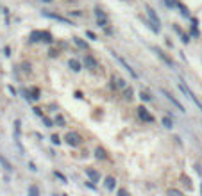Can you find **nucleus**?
<instances>
[{
  "mask_svg": "<svg viewBox=\"0 0 202 196\" xmlns=\"http://www.w3.org/2000/svg\"><path fill=\"white\" fill-rule=\"evenodd\" d=\"M55 176H57L59 180H63V182H66V176H64L63 173H59V171H55Z\"/></svg>",
  "mask_w": 202,
  "mask_h": 196,
  "instance_id": "obj_19",
  "label": "nucleus"
},
{
  "mask_svg": "<svg viewBox=\"0 0 202 196\" xmlns=\"http://www.w3.org/2000/svg\"><path fill=\"white\" fill-rule=\"evenodd\" d=\"M86 36H88L90 39H97V38H95V34H93V32H90V31L86 32Z\"/></svg>",
  "mask_w": 202,
  "mask_h": 196,
  "instance_id": "obj_21",
  "label": "nucleus"
},
{
  "mask_svg": "<svg viewBox=\"0 0 202 196\" xmlns=\"http://www.w3.org/2000/svg\"><path fill=\"white\" fill-rule=\"evenodd\" d=\"M29 193H31V194H38V193H40V191H38V189H36V187H31V189H29Z\"/></svg>",
  "mask_w": 202,
  "mask_h": 196,
  "instance_id": "obj_23",
  "label": "nucleus"
},
{
  "mask_svg": "<svg viewBox=\"0 0 202 196\" xmlns=\"http://www.w3.org/2000/svg\"><path fill=\"white\" fill-rule=\"evenodd\" d=\"M45 2H52V0H45Z\"/></svg>",
  "mask_w": 202,
  "mask_h": 196,
  "instance_id": "obj_26",
  "label": "nucleus"
},
{
  "mask_svg": "<svg viewBox=\"0 0 202 196\" xmlns=\"http://www.w3.org/2000/svg\"><path fill=\"white\" fill-rule=\"evenodd\" d=\"M179 89H181L182 93L186 94V96H188V98H190V100H192V102L195 103V105H197V107H200V109H202V102L199 100V98H197V96H195V93H193L192 89H190V87H188L186 84L182 82V80L179 82Z\"/></svg>",
  "mask_w": 202,
  "mask_h": 196,
  "instance_id": "obj_1",
  "label": "nucleus"
},
{
  "mask_svg": "<svg viewBox=\"0 0 202 196\" xmlns=\"http://www.w3.org/2000/svg\"><path fill=\"white\" fill-rule=\"evenodd\" d=\"M84 64H86V68H91V70H95L97 66H98L97 61L91 57V55H86V57H84Z\"/></svg>",
  "mask_w": 202,
  "mask_h": 196,
  "instance_id": "obj_10",
  "label": "nucleus"
},
{
  "mask_svg": "<svg viewBox=\"0 0 202 196\" xmlns=\"http://www.w3.org/2000/svg\"><path fill=\"white\" fill-rule=\"evenodd\" d=\"M68 66H70V68H72L74 72H79V70H81V64H79V61H75V59H70Z\"/></svg>",
  "mask_w": 202,
  "mask_h": 196,
  "instance_id": "obj_13",
  "label": "nucleus"
},
{
  "mask_svg": "<svg viewBox=\"0 0 202 196\" xmlns=\"http://www.w3.org/2000/svg\"><path fill=\"white\" fill-rule=\"evenodd\" d=\"M95 14H97V18H98V20H106V14H104V11L95 9Z\"/></svg>",
  "mask_w": 202,
  "mask_h": 196,
  "instance_id": "obj_17",
  "label": "nucleus"
},
{
  "mask_svg": "<svg viewBox=\"0 0 202 196\" xmlns=\"http://www.w3.org/2000/svg\"><path fill=\"white\" fill-rule=\"evenodd\" d=\"M200 191H202V186H200Z\"/></svg>",
  "mask_w": 202,
  "mask_h": 196,
  "instance_id": "obj_27",
  "label": "nucleus"
},
{
  "mask_svg": "<svg viewBox=\"0 0 202 196\" xmlns=\"http://www.w3.org/2000/svg\"><path fill=\"white\" fill-rule=\"evenodd\" d=\"M115 186H116V180H115L113 176H107V178H106V187L109 189V191H113Z\"/></svg>",
  "mask_w": 202,
  "mask_h": 196,
  "instance_id": "obj_12",
  "label": "nucleus"
},
{
  "mask_svg": "<svg viewBox=\"0 0 202 196\" xmlns=\"http://www.w3.org/2000/svg\"><path fill=\"white\" fill-rule=\"evenodd\" d=\"M41 118H43V121H45V125H47V127H52V121H50L47 116H41Z\"/></svg>",
  "mask_w": 202,
  "mask_h": 196,
  "instance_id": "obj_20",
  "label": "nucleus"
},
{
  "mask_svg": "<svg viewBox=\"0 0 202 196\" xmlns=\"http://www.w3.org/2000/svg\"><path fill=\"white\" fill-rule=\"evenodd\" d=\"M52 143L54 145H59V137L57 135H52Z\"/></svg>",
  "mask_w": 202,
  "mask_h": 196,
  "instance_id": "obj_22",
  "label": "nucleus"
},
{
  "mask_svg": "<svg viewBox=\"0 0 202 196\" xmlns=\"http://www.w3.org/2000/svg\"><path fill=\"white\" fill-rule=\"evenodd\" d=\"M55 121H57V123H59V127H63V123H64V121H63V118H61V116H59V118H57V120H55Z\"/></svg>",
  "mask_w": 202,
  "mask_h": 196,
  "instance_id": "obj_25",
  "label": "nucleus"
},
{
  "mask_svg": "<svg viewBox=\"0 0 202 196\" xmlns=\"http://www.w3.org/2000/svg\"><path fill=\"white\" fill-rule=\"evenodd\" d=\"M161 93H163V96H166V100H170V102L173 103V105H175V107H177V109H179L181 113H184V111H186V109L182 107V103L179 102V100H177V98H175V96H173L172 93H168L166 89H161Z\"/></svg>",
  "mask_w": 202,
  "mask_h": 196,
  "instance_id": "obj_4",
  "label": "nucleus"
},
{
  "mask_svg": "<svg viewBox=\"0 0 202 196\" xmlns=\"http://www.w3.org/2000/svg\"><path fill=\"white\" fill-rule=\"evenodd\" d=\"M145 9H147V14H149V16H150V20H152V23L159 27V25H161V20H159V16L156 14V11L152 9L150 6H145Z\"/></svg>",
  "mask_w": 202,
  "mask_h": 196,
  "instance_id": "obj_7",
  "label": "nucleus"
},
{
  "mask_svg": "<svg viewBox=\"0 0 202 196\" xmlns=\"http://www.w3.org/2000/svg\"><path fill=\"white\" fill-rule=\"evenodd\" d=\"M139 96H141V100H145V102H150V100H152V98H150V94L149 93H143V91L139 93Z\"/></svg>",
  "mask_w": 202,
  "mask_h": 196,
  "instance_id": "obj_18",
  "label": "nucleus"
},
{
  "mask_svg": "<svg viewBox=\"0 0 202 196\" xmlns=\"http://www.w3.org/2000/svg\"><path fill=\"white\" fill-rule=\"evenodd\" d=\"M138 114H139V118H141L143 121H147V123H152V121H154V116H152V114H150L145 107H139Z\"/></svg>",
  "mask_w": 202,
  "mask_h": 196,
  "instance_id": "obj_6",
  "label": "nucleus"
},
{
  "mask_svg": "<svg viewBox=\"0 0 202 196\" xmlns=\"http://www.w3.org/2000/svg\"><path fill=\"white\" fill-rule=\"evenodd\" d=\"M154 52L158 54V57H159V59H161V61H163V62H165L166 66H170V68H173V61H172L170 57H168V55H166L165 52L161 50V48H154Z\"/></svg>",
  "mask_w": 202,
  "mask_h": 196,
  "instance_id": "obj_5",
  "label": "nucleus"
},
{
  "mask_svg": "<svg viewBox=\"0 0 202 196\" xmlns=\"http://www.w3.org/2000/svg\"><path fill=\"white\" fill-rule=\"evenodd\" d=\"M95 155L98 157V159H106V153H104V150H102V148H97V150H95Z\"/></svg>",
  "mask_w": 202,
  "mask_h": 196,
  "instance_id": "obj_15",
  "label": "nucleus"
},
{
  "mask_svg": "<svg viewBox=\"0 0 202 196\" xmlns=\"http://www.w3.org/2000/svg\"><path fill=\"white\" fill-rule=\"evenodd\" d=\"M66 143L72 146H79L81 145V137H79V134H74V132H70V134L66 135Z\"/></svg>",
  "mask_w": 202,
  "mask_h": 196,
  "instance_id": "obj_8",
  "label": "nucleus"
},
{
  "mask_svg": "<svg viewBox=\"0 0 202 196\" xmlns=\"http://www.w3.org/2000/svg\"><path fill=\"white\" fill-rule=\"evenodd\" d=\"M0 164L4 166L7 171H13V166H11V162H9V161H7V159H6V157H4L2 153H0Z\"/></svg>",
  "mask_w": 202,
  "mask_h": 196,
  "instance_id": "obj_11",
  "label": "nucleus"
},
{
  "mask_svg": "<svg viewBox=\"0 0 202 196\" xmlns=\"http://www.w3.org/2000/svg\"><path fill=\"white\" fill-rule=\"evenodd\" d=\"M163 125H165L166 128H172V127H173V120H170L168 116H165V118H163Z\"/></svg>",
  "mask_w": 202,
  "mask_h": 196,
  "instance_id": "obj_14",
  "label": "nucleus"
},
{
  "mask_svg": "<svg viewBox=\"0 0 202 196\" xmlns=\"http://www.w3.org/2000/svg\"><path fill=\"white\" fill-rule=\"evenodd\" d=\"M125 94H127V98L131 100V98H132V89H127V91H125Z\"/></svg>",
  "mask_w": 202,
  "mask_h": 196,
  "instance_id": "obj_24",
  "label": "nucleus"
},
{
  "mask_svg": "<svg viewBox=\"0 0 202 196\" xmlns=\"http://www.w3.org/2000/svg\"><path fill=\"white\" fill-rule=\"evenodd\" d=\"M74 41L77 43V45H79L81 48H88V45H86V43L82 41V39H81V38H74Z\"/></svg>",
  "mask_w": 202,
  "mask_h": 196,
  "instance_id": "obj_16",
  "label": "nucleus"
},
{
  "mask_svg": "<svg viewBox=\"0 0 202 196\" xmlns=\"http://www.w3.org/2000/svg\"><path fill=\"white\" fill-rule=\"evenodd\" d=\"M86 175L90 176V180H91V182H100V173L95 171V169H91V168H88V169H86Z\"/></svg>",
  "mask_w": 202,
  "mask_h": 196,
  "instance_id": "obj_9",
  "label": "nucleus"
},
{
  "mask_svg": "<svg viewBox=\"0 0 202 196\" xmlns=\"http://www.w3.org/2000/svg\"><path fill=\"white\" fill-rule=\"evenodd\" d=\"M111 55H113V57H115V59H116V61L120 62V64H122V66H124V70H127V72H129V75H131L132 79H138V73H136L134 70H132V66H131V64H129V62L125 61V59H124L122 55H118V54H115V52H113Z\"/></svg>",
  "mask_w": 202,
  "mask_h": 196,
  "instance_id": "obj_2",
  "label": "nucleus"
},
{
  "mask_svg": "<svg viewBox=\"0 0 202 196\" xmlns=\"http://www.w3.org/2000/svg\"><path fill=\"white\" fill-rule=\"evenodd\" d=\"M43 16H47V18H50V20H55V21H61V23H64V25H74L68 18H64V16H61V14H55V13L43 11Z\"/></svg>",
  "mask_w": 202,
  "mask_h": 196,
  "instance_id": "obj_3",
  "label": "nucleus"
}]
</instances>
